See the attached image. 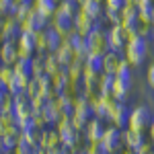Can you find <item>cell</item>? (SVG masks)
Segmentation results:
<instances>
[{
  "instance_id": "cell-1",
  "label": "cell",
  "mask_w": 154,
  "mask_h": 154,
  "mask_svg": "<svg viewBox=\"0 0 154 154\" xmlns=\"http://www.w3.org/2000/svg\"><path fill=\"white\" fill-rule=\"evenodd\" d=\"M146 51H148V45H146V39L138 35H130L125 48H123V56H125V62L130 66H140L146 58Z\"/></svg>"
},
{
  "instance_id": "cell-2",
  "label": "cell",
  "mask_w": 154,
  "mask_h": 154,
  "mask_svg": "<svg viewBox=\"0 0 154 154\" xmlns=\"http://www.w3.org/2000/svg\"><path fill=\"white\" fill-rule=\"evenodd\" d=\"M56 130H58L60 138H62V144H64L66 148H76V146H78L80 130L72 123L70 115H62V119L56 123Z\"/></svg>"
},
{
  "instance_id": "cell-3",
  "label": "cell",
  "mask_w": 154,
  "mask_h": 154,
  "mask_svg": "<svg viewBox=\"0 0 154 154\" xmlns=\"http://www.w3.org/2000/svg\"><path fill=\"white\" fill-rule=\"evenodd\" d=\"M95 117V111H93V105L84 99L82 95L76 99V103H74V111H72V123L78 128V130H84L86 128V123L91 121V119Z\"/></svg>"
},
{
  "instance_id": "cell-4",
  "label": "cell",
  "mask_w": 154,
  "mask_h": 154,
  "mask_svg": "<svg viewBox=\"0 0 154 154\" xmlns=\"http://www.w3.org/2000/svg\"><path fill=\"white\" fill-rule=\"evenodd\" d=\"M86 45H88V56H105L109 54V39H107V33L97 25L95 29L86 35Z\"/></svg>"
},
{
  "instance_id": "cell-5",
  "label": "cell",
  "mask_w": 154,
  "mask_h": 154,
  "mask_svg": "<svg viewBox=\"0 0 154 154\" xmlns=\"http://www.w3.org/2000/svg\"><path fill=\"white\" fill-rule=\"evenodd\" d=\"M49 27H54L62 39H68L70 33H74V17L58 6V11L54 12V17L49 19Z\"/></svg>"
},
{
  "instance_id": "cell-6",
  "label": "cell",
  "mask_w": 154,
  "mask_h": 154,
  "mask_svg": "<svg viewBox=\"0 0 154 154\" xmlns=\"http://www.w3.org/2000/svg\"><path fill=\"white\" fill-rule=\"evenodd\" d=\"M39 146L45 150L48 154H62L64 152V144H62V138L56 128H45L41 131V140H39Z\"/></svg>"
},
{
  "instance_id": "cell-7",
  "label": "cell",
  "mask_w": 154,
  "mask_h": 154,
  "mask_svg": "<svg viewBox=\"0 0 154 154\" xmlns=\"http://www.w3.org/2000/svg\"><path fill=\"white\" fill-rule=\"evenodd\" d=\"M19 25H21V33H37V31L49 27V19L45 17V14H41V12L33 6L31 12H29V17L25 19L23 23H19Z\"/></svg>"
},
{
  "instance_id": "cell-8",
  "label": "cell",
  "mask_w": 154,
  "mask_h": 154,
  "mask_svg": "<svg viewBox=\"0 0 154 154\" xmlns=\"http://www.w3.org/2000/svg\"><path fill=\"white\" fill-rule=\"evenodd\" d=\"M107 39H109V51H121L125 48L128 39H130V31L123 27V25L115 23L109 31H107Z\"/></svg>"
},
{
  "instance_id": "cell-9",
  "label": "cell",
  "mask_w": 154,
  "mask_h": 154,
  "mask_svg": "<svg viewBox=\"0 0 154 154\" xmlns=\"http://www.w3.org/2000/svg\"><path fill=\"white\" fill-rule=\"evenodd\" d=\"M14 117L19 123H25V121H31L33 117V107H31V99L27 93H21V95L14 97V109H12Z\"/></svg>"
},
{
  "instance_id": "cell-10",
  "label": "cell",
  "mask_w": 154,
  "mask_h": 154,
  "mask_svg": "<svg viewBox=\"0 0 154 154\" xmlns=\"http://www.w3.org/2000/svg\"><path fill=\"white\" fill-rule=\"evenodd\" d=\"M99 142L103 146V152L105 154H115L117 148L123 144L121 142V131L117 128H105V134H103V138Z\"/></svg>"
},
{
  "instance_id": "cell-11",
  "label": "cell",
  "mask_w": 154,
  "mask_h": 154,
  "mask_svg": "<svg viewBox=\"0 0 154 154\" xmlns=\"http://www.w3.org/2000/svg\"><path fill=\"white\" fill-rule=\"evenodd\" d=\"M17 49H19V58H33L37 54L35 33H21L17 39Z\"/></svg>"
},
{
  "instance_id": "cell-12",
  "label": "cell",
  "mask_w": 154,
  "mask_h": 154,
  "mask_svg": "<svg viewBox=\"0 0 154 154\" xmlns=\"http://www.w3.org/2000/svg\"><path fill=\"white\" fill-rule=\"evenodd\" d=\"M21 35V25L19 21H14L12 17H4V21H2V31H0V43H4V41H17Z\"/></svg>"
},
{
  "instance_id": "cell-13",
  "label": "cell",
  "mask_w": 154,
  "mask_h": 154,
  "mask_svg": "<svg viewBox=\"0 0 154 154\" xmlns=\"http://www.w3.org/2000/svg\"><path fill=\"white\" fill-rule=\"evenodd\" d=\"M150 115H148V109L144 107H136L134 111H130V119H128V128L136 131H144V128L148 125Z\"/></svg>"
},
{
  "instance_id": "cell-14",
  "label": "cell",
  "mask_w": 154,
  "mask_h": 154,
  "mask_svg": "<svg viewBox=\"0 0 154 154\" xmlns=\"http://www.w3.org/2000/svg\"><path fill=\"white\" fill-rule=\"evenodd\" d=\"M95 27H97L95 19H91V17H88L86 12H82V11L76 12V17H74V31H76V33H80V35L86 37Z\"/></svg>"
},
{
  "instance_id": "cell-15",
  "label": "cell",
  "mask_w": 154,
  "mask_h": 154,
  "mask_svg": "<svg viewBox=\"0 0 154 154\" xmlns=\"http://www.w3.org/2000/svg\"><path fill=\"white\" fill-rule=\"evenodd\" d=\"M123 62H125V58H121L117 51H109V54L103 56V72L115 76L119 72V68L123 66Z\"/></svg>"
},
{
  "instance_id": "cell-16",
  "label": "cell",
  "mask_w": 154,
  "mask_h": 154,
  "mask_svg": "<svg viewBox=\"0 0 154 154\" xmlns=\"http://www.w3.org/2000/svg\"><path fill=\"white\" fill-rule=\"evenodd\" d=\"M56 56H58V60H60V64L64 66V68H68V66H72L74 62H78V58H76V51L72 49V45L64 39L62 43H60V48L54 51Z\"/></svg>"
},
{
  "instance_id": "cell-17",
  "label": "cell",
  "mask_w": 154,
  "mask_h": 154,
  "mask_svg": "<svg viewBox=\"0 0 154 154\" xmlns=\"http://www.w3.org/2000/svg\"><path fill=\"white\" fill-rule=\"evenodd\" d=\"M19 60V49L17 41H4L0 43V62L6 66H14V62Z\"/></svg>"
},
{
  "instance_id": "cell-18",
  "label": "cell",
  "mask_w": 154,
  "mask_h": 154,
  "mask_svg": "<svg viewBox=\"0 0 154 154\" xmlns=\"http://www.w3.org/2000/svg\"><path fill=\"white\" fill-rule=\"evenodd\" d=\"M8 134H21L19 131V121L14 117V113H2L0 115V138H4Z\"/></svg>"
},
{
  "instance_id": "cell-19",
  "label": "cell",
  "mask_w": 154,
  "mask_h": 154,
  "mask_svg": "<svg viewBox=\"0 0 154 154\" xmlns=\"http://www.w3.org/2000/svg\"><path fill=\"white\" fill-rule=\"evenodd\" d=\"M103 134H105V128H103V123H101V119L99 117H93L88 123H86V128H84V138L88 140V142H97V140H101L103 138Z\"/></svg>"
},
{
  "instance_id": "cell-20",
  "label": "cell",
  "mask_w": 154,
  "mask_h": 154,
  "mask_svg": "<svg viewBox=\"0 0 154 154\" xmlns=\"http://www.w3.org/2000/svg\"><path fill=\"white\" fill-rule=\"evenodd\" d=\"M109 119L115 123V128L125 125V123H128V119H130V111H128V107L123 105L121 101H117L115 107H113V111H111V115H109Z\"/></svg>"
},
{
  "instance_id": "cell-21",
  "label": "cell",
  "mask_w": 154,
  "mask_h": 154,
  "mask_svg": "<svg viewBox=\"0 0 154 154\" xmlns=\"http://www.w3.org/2000/svg\"><path fill=\"white\" fill-rule=\"evenodd\" d=\"M43 117H45V121H48V125H56L60 119H62V109H60V105H58V101H49L48 105L43 107Z\"/></svg>"
},
{
  "instance_id": "cell-22",
  "label": "cell",
  "mask_w": 154,
  "mask_h": 154,
  "mask_svg": "<svg viewBox=\"0 0 154 154\" xmlns=\"http://www.w3.org/2000/svg\"><path fill=\"white\" fill-rule=\"evenodd\" d=\"M121 142L128 146V150H136L144 142V136H142V131H136V130L128 128L125 131H121Z\"/></svg>"
},
{
  "instance_id": "cell-23",
  "label": "cell",
  "mask_w": 154,
  "mask_h": 154,
  "mask_svg": "<svg viewBox=\"0 0 154 154\" xmlns=\"http://www.w3.org/2000/svg\"><path fill=\"white\" fill-rule=\"evenodd\" d=\"M60 2H62V0H35V2H33V6H35L41 14H45L48 19H51V17H54V12L58 11Z\"/></svg>"
},
{
  "instance_id": "cell-24",
  "label": "cell",
  "mask_w": 154,
  "mask_h": 154,
  "mask_svg": "<svg viewBox=\"0 0 154 154\" xmlns=\"http://www.w3.org/2000/svg\"><path fill=\"white\" fill-rule=\"evenodd\" d=\"M64 70V66L60 64V60L56 54H45V74L48 76H56V74H60V72Z\"/></svg>"
},
{
  "instance_id": "cell-25",
  "label": "cell",
  "mask_w": 154,
  "mask_h": 154,
  "mask_svg": "<svg viewBox=\"0 0 154 154\" xmlns=\"http://www.w3.org/2000/svg\"><path fill=\"white\" fill-rule=\"evenodd\" d=\"M80 11L86 12L91 19H99L101 17V12H103V4L101 2H97V0H84L82 4H80Z\"/></svg>"
},
{
  "instance_id": "cell-26",
  "label": "cell",
  "mask_w": 154,
  "mask_h": 154,
  "mask_svg": "<svg viewBox=\"0 0 154 154\" xmlns=\"http://www.w3.org/2000/svg\"><path fill=\"white\" fill-rule=\"evenodd\" d=\"M41 131L43 130H39V128H35V125H29V128H25V130L21 131V136H23L33 148H37V146H39V140H41Z\"/></svg>"
},
{
  "instance_id": "cell-27",
  "label": "cell",
  "mask_w": 154,
  "mask_h": 154,
  "mask_svg": "<svg viewBox=\"0 0 154 154\" xmlns=\"http://www.w3.org/2000/svg\"><path fill=\"white\" fill-rule=\"evenodd\" d=\"M31 74L35 78L41 76V74H45V54H35L31 58Z\"/></svg>"
},
{
  "instance_id": "cell-28",
  "label": "cell",
  "mask_w": 154,
  "mask_h": 154,
  "mask_svg": "<svg viewBox=\"0 0 154 154\" xmlns=\"http://www.w3.org/2000/svg\"><path fill=\"white\" fill-rule=\"evenodd\" d=\"M12 70L17 72V74H21V76H33L31 74V58H19L14 62Z\"/></svg>"
},
{
  "instance_id": "cell-29",
  "label": "cell",
  "mask_w": 154,
  "mask_h": 154,
  "mask_svg": "<svg viewBox=\"0 0 154 154\" xmlns=\"http://www.w3.org/2000/svg\"><path fill=\"white\" fill-rule=\"evenodd\" d=\"M19 138H21V134H8V136L0 138V148L4 152H12L17 148V144H19Z\"/></svg>"
},
{
  "instance_id": "cell-30",
  "label": "cell",
  "mask_w": 154,
  "mask_h": 154,
  "mask_svg": "<svg viewBox=\"0 0 154 154\" xmlns=\"http://www.w3.org/2000/svg\"><path fill=\"white\" fill-rule=\"evenodd\" d=\"M0 109H2V113H12V109H14V97L11 93H4V95L0 97Z\"/></svg>"
},
{
  "instance_id": "cell-31",
  "label": "cell",
  "mask_w": 154,
  "mask_h": 154,
  "mask_svg": "<svg viewBox=\"0 0 154 154\" xmlns=\"http://www.w3.org/2000/svg\"><path fill=\"white\" fill-rule=\"evenodd\" d=\"M33 150H35V148H33V146L21 136V138H19V144H17V148H14L12 152H14V154H33Z\"/></svg>"
},
{
  "instance_id": "cell-32",
  "label": "cell",
  "mask_w": 154,
  "mask_h": 154,
  "mask_svg": "<svg viewBox=\"0 0 154 154\" xmlns=\"http://www.w3.org/2000/svg\"><path fill=\"white\" fill-rule=\"evenodd\" d=\"M48 97L45 95H37L31 99V107H33V113H39V111H43V107L48 105Z\"/></svg>"
},
{
  "instance_id": "cell-33",
  "label": "cell",
  "mask_w": 154,
  "mask_h": 154,
  "mask_svg": "<svg viewBox=\"0 0 154 154\" xmlns=\"http://www.w3.org/2000/svg\"><path fill=\"white\" fill-rule=\"evenodd\" d=\"M14 78V70H12V66H6V64H0V80L4 84H8Z\"/></svg>"
},
{
  "instance_id": "cell-34",
  "label": "cell",
  "mask_w": 154,
  "mask_h": 154,
  "mask_svg": "<svg viewBox=\"0 0 154 154\" xmlns=\"http://www.w3.org/2000/svg\"><path fill=\"white\" fill-rule=\"evenodd\" d=\"M31 121H33V125L39 128V130H45V128H48V121H45V117H43V113H41V111H39V113H33Z\"/></svg>"
},
{
  "instance_id": "cell-35",
  "label": "cell",
  "mask_w": 154,
  "mask_h": 154,
  "mask_svg": "<svg viewBox=\"0 0 154 154\" xmlns=\"http://www.w3.org/2000/svg\"><path fill=\"white\" fill-rule=\"evenodd\" d=\"M125 6V0H105V8H113V11H121Z\"/></svg>"
},
{
  "instance_id": "cell-36",
  "label": "cell",
  "mask_w": 154,
  "mask_h": 154,
  "mask_svg": "<svg viewBox=\"0 0 154 154\" xmlns=\"http://www.w3.org/2000/svg\"><path fill=\"white\" fill-rule=\"evenodd\" d=\"M12 2H14V0H0V14H2V17L8 14V8H11Z\"/></svg>"
},
{
  "instance_id": "cell-37",
  "label": "cell",
  "mask_w": 154,
  "mask_h": 154,
  "mask_svg": "<svg viewBox=\"0 0 154 154\" xmlns=\"http://www.w3.org/2000/svg\"><path fill=\"white\" fill-rule=\"evenodd\" d=\"M148 82L154 86V66H150V70H148Z\"/></svg>"
},
{
  "instance_id": "cell-38",
  "label": "cell",
  "mask_w": 154,
  "mask_h": 154,
  "mask_svg": "<svg viewBox=\"0 0 154 154\" xmlns=\"http://www.w3.org/2000/svg\"><path fill=\"white\" fill-rule=\"evenodd\" d=\"M4 93H8V88H6V84H4L2 80H0V97L4 95Z\"/></svg>"
},
{
  "instance_id": "cell-39",
  "label": "cell",
  "mask_w": 154,
  "mask_h": 154,
  "mask_svg": "<svg viewBox=\"0 0 154 154\" xmlns=\"http://www.w3.org/2000/svg\"><path fill=\"white\" fill-rule=\"evenodd\" d=\"M33 154H48V152H45V150H43V148H41V146H37L35 150H33Z\"/></svg>"
},
{
  "instance_id": "cell-40",
  "label": "cell",
  "mask_w": 154,
  "mask_h": 154,
  "mask_svg": "<svg viewBox=\"0 0 154 154\" xmlns=\"http://www.w3.org/2000/svg\"><path fill=\"white\" fill-rule=\"evenodd\" d=\"M17 2H19V4H33L35 0H17Z\"/></svg>"
},
{
  "instance_id": "cell-41",
  "label": "cell",
  "mask_w": 154,
  "mask_h": 154,
  "mask_svg": "<svg viewBox=\"0 0 154 154\" xmlns=\"http://www.w3.org/2000/svg\"><path fill=\"white\" fill-rule=\"evenodd\" d=\"M2 21H4V17L0 14V31H2Z\"/></svg>"
},
{
  "instance_id": "cell-42",
  "label": "cell",
  "mask_w": 154,
  "mask_h": 154,
  "mask_svg": "<svg viewBox=\"0 0 154 154\" xmlns=\"http://www.w3.org/2000/svg\"><path fill=\"white\" fill-rule=\"evenodd\" d=\"M74 2H76V4H78V6H80V4H82L84 0H74Z\"/></svg>"
},
{
  "instance_id": "cell-43",
  "label": "cell",
  "mask_w": 154,
  "mask_h": 154,
  "mask_svg": "<svg viewBox=\"0 0 154 154\" xmlns=\"http://www.w3.org/2000/svg\"><path fill=\"white\" fill-rule=\"evenodd\" d=\"M97 2H101V4H105V0H97Z\"/></svg>"
},
{
  "instance_id": "cell-44",
  "label": "cell",
  "mask_w": 154,
  "mask_h": 154,
  "mask_svg": "<svg viewBox=\"0 0 154 154\" xmlns=\"http://www.w3.org/2000/svg\"><path fill=\"white\" fill-rule=\"evenodd\" d=\"M0 154H6V152H4V150H2V148H0Z\"/></svg>"
},
{
  "instance_id": "cell-45",
  "label": "cell",
  "mask_w": 154,
  "mask_h": 154,
  "mask_svg": "<svg viewBox=\"0 0 154 154\" xmlns=\"http://www.w3.org/2000/svg\"><path fill=\"white\" fill-rule=\"evenodd\" d=\"M6 154H14V152H6Z\"/></svg>"
},
{
  "instance_id": "cell-46",
  "label": "cell",
  "mask_w": 154,
  "mask_h": 154,
  "mask_svg": "<svg viewBox=\"0 0 154 154\" xmlns=\"http://www.w3.org/2000/svg\"><path fill=\"white\" fill-rule=\"evenodd\" d=\"M0 115H2V109H0Z\"/></svg>"
},
{
  "instance_id": "cell-47",
  "label": "cell",
  "mask_w": 154,
  "mask_h": 154,
  "mask_svg": "<svg viewBox=\"0 0 154 154\" xmlns=\"http://www.w3.org/2000/svg\"><path fill=\"white\" fill-rule=\"evenodd\" d=\"M0 64H2V62H0Z\"/></svg>"
}]
</instances>
